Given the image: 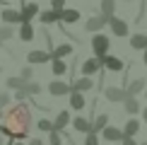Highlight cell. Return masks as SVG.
I'll return each instance as SVG.
<instances>
[{
  "mask_svg": "<svg viewBox=\"0 0 147 145\" xmlns=\"http://www.w3.org/2000/svg\"><path fill=\"white\" fill-rule=\"evenodd\" d=\"M116 10V0H101V15L104 17H113Z\"/></svg>",
  "mask_w": 147,
  "mask_h": 145,
  "instance_id": "obj_28",
  "label": "cell"
},
{
  "mask_svg": "<svg viewBox=\"0 0 147 145\" xmlns=\"http://www.w3.org/2000/svg\"><path fill=\"white\" fill-rule=\"evenodd\" d=\"M145 97H147V89H145Z\"/></svg>",
  "mask_w": 147,
  "mask_h": 145,
  "instance_id": "obj_46",
  "label": "cell"
},
{
  "mask_svg": "<svg viewBox=\"0 0 147 145\" xmlns=\"http://www.w3.org/2000/svg\"><path fill=\"white\" fill-rule=\"evenodd\" d=\"M84 145H99V133H87L84 136Z\"/></svg>",
  "mask_w": 147,
  "mask_h": 145,
  "instance_id": "obj_33",
  "label": "cell"
},
{
  "mask_svg": "<svg viewBox=\"0 0 147 145\" xmlns=\"http://www.w3.org/2000/svg\"><path fill=\"white\" fill-rule=\"evenodd\" d=\"M130 46L133 48H147V36L145 34H133V39H130Z\"/></svg>",
  "mask_w": 147,
  "mask_h": 145,
  "instance_id": "obj_27",
  "label": "cell"
},
{
  "mask_svg": "<svg viewBox=\"0 0 147 145\" xmlns=\"http://www.w3.org/2000/svg\"><path fill=\"white\" fill-rule=\"evenodd\" d=\"M0 17H3V22H5V24H22V12H20V10L5 7Z\"/></svg>",
  "mask_w": 147,
  "mask_h": 145,
  "instance_id": "obj_12",
  "label": "cell"
},
{
  "mask_svg": "<svg viewBox=\"0 0 147 145\" xmlns=\"http://www.w3.org/2000/svg\"><path fill=\"white\" fill-rule=\"evenodd\" d=\"M29 131H32V109L24 102L10 106L5 114V123L0 126V136L7 138V140H22L27 143Z\"/></svg>",
  "mask_w": 147,
  "mask_h": 145,
  "instance_id": "obj_1",
  "label": "cell"
},
{
  "mask_svg": "<svg viewBox=\"0 0 147 145\" xmlns=\"http://www.w3.org/2000/svg\"><path fill=\"white\" fill-rule=\"evenodd\" d=\"M140 145H147V143H140Z\"/></svg>",
  "mask_w": 147,
  "mask_h": 145,
  "instance_id": "obj_45",
  "label": "cell"
},
{
  "mask_svg": "<svg viewBox=\"0 0 147 145\" xmlns=\"http://www.w3.org/2000/svg\"><path fill=\"white\" fill-rule=\"evenodd\" d=\"M109 126V114H96V119L92 121V133H101Z\"/></svg>",
  "mask_w": 147,
  "mask_h": 145,
  "instance_id": "obj_18",
  "label": "cell"
},
{
  "mask_svg": "<svg viewBox=\"0 0 147 145\" xmlns=\"http://www.w3.org/2000/svg\"><path fill=\"white\" fill-rule=\"evenodd\" d=\"M15 145H27V143H22V140H15Z\"/></svg>",
  "mask_w": 147,
  "mask_h": 145,
  "instance_id": "obj_43",
  "label": "cell"
},
{
  "mask_svg": "<svg viewBox=\"0 0 147 145\" xmlns=\"http://www.w3.org/2000/svg\"><path fill=\"white\" fill-rule=\"evenodd\" d=\"M36 128H39L41 133H53V121H48V119H39V121H36Z\"/></svg>",
  "mask_w": 147,
  "mask_h": 145,
  "instance_id": "obj_29",
  "label": "cell"
},
{
  "mask_svg": "<svg viewBox=\"0 0 147 145\" xmlns=\"http://www.w3.org/2000/svg\"><path fill=\"white\" fill-rule=\"evenodd\" d=\"M101 136H104V140H109V143H121V140H123V128L106 126V128L101 131Z\"/></svg>",
  "mask_w": 147,
  "mask_h": 145,
  "instance_id": "obj_7",
  "label": "cell"
},
{
  "mask_svg": "<svg viewBox=\"0 0 147 145\" xmlns=\"http://www.w3.org/2000/svg\"><path fill=\"white\" fill-rule=\"evenodd\" d=\"M72 128L77 133H84V136H87V133H92V121L84 119V116H75L72 119Z\"/></svg>",
  "mask_w": 147,
  "mask_h": 145,
  "instance_id": "obj_13",
  "label": "cell"
},
{
  "mask_svg": "<svg viewBox=\"0 0 147 145\" xmlns=\"http://www.w3.org/2000/svg\"><path fill=\"white\" fill-rule=\"evenodd\" d=\"M123 109H125V114L135 116V114H140V102L135 99V97H128V99L123 102Z\"/></svg>",
  "mask_w": 147,
  "mask_h": 145,
  "instance_id": "obj_21",
  "label": "cell"
},
{
  "mask_svg": "<svg viewBox=\"0 0 147 145\" xmlns=\"http://www.w3.org/2000/svg\"><path fill=\"white\" fill-rule=\"evenodd\" d=\"M51 7L56 10V12L58 10H65V0H51Z\"/></svg>",
  "mask_w": 147,
  "mask_h": 145,
  "instance_id": "obj_36",
  "label": "cell"
},
{
  "mask_svg": "<svg viewBox=\"0 0 147 145\" xmlns=\"http://www.w3.org/2000/svg\"><path fill=\"white\" fill-rule=\"evenodd\" d=\"M101 68H106L111 72H121V70H123V60L116 58V56H104L101 58Z\"/></svg>",
  "mask_w": 147,
  "mask_h": 145,
  "instance_id": "obj_9",
  "label": "cell"
},
{
  "mask_svg": "<svg viewBox=\"0 0 147 145\" xmlns=\"http://www.w3.org/2000/svg\"><path fill=\"white\" fill-rule=\"evenodd\" d=\"M39 20L44 22V24H53L58 20V12L56 10H44V12H39Z\"/></svg>",
  "mask_w": 147,
  "mask_h": 145,
  "instance_id": "obj_25",
  "label": "cell"
},
{
  "mask_svg": "<svg viewBox=\"0 0 147 145\" xmlns=\"http://www.w3.org/2000/svg\"><path fill=\"white\" fill-rule=\"evenodd\" d=\"M51 70H53V75H65V72H68V65H65V60L63 58H53L51 60Z\"/></svg>",
  "mask_w": 147,
  "mask_h": 145,
  "instance_id": "obj_22",
  "label": "cell"
},
{
  "mask_svg": "<svg viewBox=\"0 0 147 145\" xmlns=\"http://www.w3.org/2000/svg\"><path fill=\"white\" fill-rule=\"evenodd\" d=\"M109 46H111V41H109V36L104 34H94V39H92V48H94V58H104L109 51Z\"/></svg>",
  "mask_w": 147,
  "mask_h": 145,
  "instance_id": "obj_2",
  "label": "cell"
},
{
  "mask_svg": "<svg viewBox=\"0 0 147 145\" xmlns=\"http://www.w3.org/2000/svg\"><path fill=\"white\" fill-rule=\"evenodd\" d=\"M48 60H53V53H48V51H29L27 53V63H32V65L48 63Z\"/></svg>",
  "mask_w": 147,
  "mask_h": 145,
  "instance_id": "obj_4",
  "label": "cell"
},
{
  "mask_svg": "<svg viewBox=\"0 0 147 145\" xmlns=\"http://www.w3.org/2000/svg\"><path fill=\"white\" fill-rule=\"evenodd\" d=\"M48 92L53 97H65V94L72 92V87L68 82H63V80H53V82H48Z\"/></svg>",
  "mask_w": 147,
  "mask_h": 145,
  "instance_id": "obj_3",
  "label": "cell"
},
{
  "mask_svg": "<svg viewBox=\"0 0 147 145\" xmlns=\"http://www.w3.org/2000/svg\"><path fill=\"white\" fill-rule=\"evenodd\" d=\"M39 92H41V85L39 82H27V94L29 97H36Z\"/></svg>",
  "mask_w": 147,
  "mask_h": 145,
  "instance_id": "obj_30",
  "label": "cell"
},
{
  "mask_svg": "<svg viewBox=\"0 0 147 145\" xmlns=\"http://www.w3.org/2000/svg\"><path fill=\"white\" fill-rule=\"evenodd\" d=\"M75 51L70 44H60V46H56L53 48V58H65V56H70V53Z\"/></svg>",
  "mask_w": 147,
  "mask_h": 145,
  "instance_id": "obj_24",
  "label": "cell"
},
{
  "mask_svg": "<svg viewBox=\"0 0 147 145\" xmlns=\"http://www.w3.org/2000/svg\"><path fill=\"white\" fill-rule=\"evenodd\" d=\"M109 27H111V32H113L116 36H128V24H125L123 20H118V17H111Z\"/></svg>",
  "mask_w": 147,
  "mask_h": 145,
  "instance_id": "obj_14",
  "label": "cell"
},
{
  "mask_svg": "<svg viewBox=\"0 0 147 145\" xmlns=\"http://www.w3.org/2000/svg\"><path fill=\"white\" fill-rule=\"evenodd\" d=\"M20 39H22V41H32V39H34V27H32L29 22L20 24Z\"/></svg>",
  "mask_w": 147,
  "mask_h": 145,
  "instance_id": "obj_23",
  "label": "cell"
},
{
  "mask_svg": "<svg viewBox=\"0 0 147 145\" xmlns=\"http://www.w3.org/2000/svg\"><path fill=\"white\" fill-rule=\"evenodd\" d=\"M121 145H140L135 138H123V140H121Z\"/></svg>",
  "mask_w": 147,
  "mask_h": 145,
  "instance_id": "obj_38",
  "label": "cell"
},
{
  "mask_svg": "<svg viewBox=\"0 0 147 145\" xmlns=\"http://www.w3.org/2000/svg\"><path fill=\"white\" fill-rule=\"evenodd\" d=\"M84 104H87V102H84V94L82 92H70V106L75 109V111H82Z\"/></svg>",
  "mask_w": 147,
  "mask_h": 145,
  "instance_id": "obj_20",
  "label": "cell"
},
{
  "mask_svg": "<svg viewBox=\"0 0 147 145\" xmlns=\"http://www.w3.org/2000/svg\"><path fill=\"white\" fill-rule=\"evenodd\" d=\"M142 89H147V82L142 80V77H138V80L128 82L125 92H128V97H135V94H140V92H142Z\"/></svg>",
  "mask_w": 147,
  "mask_h": 145,
  "instance_id": "obj_15",
  "label": "cell"
},
{
  "mask_svg": "<svg viewBox=\"0 0 147 145\" xmlns=\"http://www.w3.org/2000/svg\"><path fill=\"white\" fill-rule=\"evenodd\" d=\"M12 34H15V32H12V27H0V44H3V41H7Z\"/></svg>",
  "mask_w": 147,
  "mask_h": 145,
  "instance_id": "obj_34",
  "label": "cell"
},
{
  "mask_svg": "<svg viewBox=\"0 0 147 145\" xmlns=\"http://www.w3.org/2000/svg\"><path fill=\"white\" fill-rule=\"evenodd\" d=\"M138 131H140V121L138 119H128V123L123 126V138H135Z\"/></svg>",
  "mask_w": 147,
  "mask_h": 145,
  "instance_id": "obj_19",
  "label": "cell"
},
{
  "mask_svg": "<svg viewBox=\"0 0 147 145\" xmlns=\"http://www.w3.org/2000/svg\"><path fill=\"white\" fill-rule=\"evenodd\" d=\"M104 97H106L109 102H125L128 92H125V87H106L104 89Z\"/></svg>",
  "mask_w": 147,
  "mask_h": 145,
  "instance_id": "obj_5",
  "label": "cell"
},
{
  "mask_svg": "<svg viewBox=\"0 0 147 145\" xmlns=\"http://www.w3.org/2000/svg\"><path fill=\"white\" fill-rule=\"evenodd\" d=\"M27 97H29V94H27V87H24V89H17V92H15V99H17V102H24Z\"/></svg>",
  "mask_w": 147,
  "mask_h": 145,
  "instance_id": "obj_37",
  "label": "cell"
},
{
  "mask_svg": "<svg viewBox=\"0 0 147 145\" xmlns=\"http://www.w3.org/2000/svg\"><path fill=\"white\" fill-rule=\"evenodd\" d=\"M27 145H44V140H41V138H32Z\"/></svg>",
  "mask_w": 147,
  "mask_h": 145,
  "instance_id": "obj_39",
  "label": "cell"
},
{
  "mask_svg": "<svg viewBox=\"0 0 147 145\" xmlns=\"http://www.w3.org/2000/svg\"><path fill=\"white\" fill-rule=\"evenodd\" d=\"M68 123H72V119H70V111H58L56 121H53V131H56V133H63L65 128H68Z\"/></svg>",
  "mask_w": 147,
  "mask_h": 145,
  "instance_id": "obj_10",
  "label": "cell"
},
{
  "mask_svg": "<svg viewBox=\"0 0 147 145\" xmlns=\"http://www.w3.org/2000/svg\"><path fill=\"white\" fill-rule=\"evenodd\" d=\"M58 20L63 24H75L80 20V12L77 10H58Z\"/></svg>",
  "mask_w": 147,
  "mask_h": 145,
  "instance_id": "obj_16",
  "label": "cell"
},
{
  "mask_svg": "<svg viewBox=\"0 0 147 145\" xmlns=\"http://www.w3.org/2000/svg\"><path fill=\"white\" fill-rule=\"evenodd\" d=\"M7 104H10V94H7V92H0V109L5 111V109H7Z\"/></svg>",
  "mask_w": 147,
  "mask_h": 145,
  "instance_id": "obj_35",
  "label": "cell"
},
{
  "mask_svg": "<svg viewBox=\"0 0 147 145\" xmlns=\"http://www.w3.org/2000/svg\"><path fill=\"white\" fill-rule=\"evenodd\" d=\"M70 87H72V92H89L92 87H94V82H92V77H77V80H72L70 82Z\"/></svg>",
  "mask_w": 147,
  "mask_h": 145,
  "instance_id": "obj_11",
  "label": "cell"
},
{
  "mask_svg": "<svg viewBox=\"0 0 147 145\" xmlns=\"http://www.w3.org/2000/svg\"><path fill=\"white\" fill-rule=\"evenodd\" d=\"M32 75H34L32 65H24V68H22V72H20V77H22L24 82H32Z\"/></svg>",
  "mask_w": 147,
  "mask_h": 145,
  "instance_id": "obj_31",
  "label": "cell"
},
{
  "mask_svg": "<svg viewBox=\"0 0 147 145\" xmlns=\"http://www.w3.org/2000/svg\"><path fill=\"white\" fill-rule=\"evenodd\" d=\"M5 85H7V89H15V92L27 87V82H24L22 77H7V80H5Z\"/></svg>",
  "mask_w": 147,
  "mask_h": 145,
  "instance_id": "obj_26",
  "label": "cell"
},
{
  "mask_svg": "<svg viewBox=\"0 0 147 145\" xmlns=\"http://www.w3.org/2000/svg\"><path fill=\"white\" fill-rule=\"evenodd\" d=\"M109 22H111V17H104V15H99V17H89L87 24H84V29H87V32H99V29L106 27Z\"/></svg>",
  "mask_w": 147,
  "mask_h": 145,
  "instance_id": "obj_8",
  "label": "cell"
},
{
  "mask_svg": "<svg viewBox=\"0 0 147 145\" xmlns=\"http://www.w3.org/2000/svg\"><path fill=\"white\" fill-rule=\"evenodd\" d=\"M142 60H145V65H147V48H145V58H142Z\"/></svg>",
  "mask_w": 147,
  "mask_h": 145,
  "instance_id": "obj_42",
  "label": "cell"
},
{
  "mask_svg": "<svg viewBox=\"0 0 147 145\" xmlns=\"http://www.w3.org/2000/svg\"><path fill=\"white\" fill-rule=\"evenodd\" d=\"M5 119V111H3V109H0V121H3Z\"/></svg>",
  "mask_w": 147,
  "mask_h": 145,
  "instance_id": "obj_41",
  "label": "cell"
},
{
  "mask_svg": "<svg viewBox=\"0 0 147 145\" xmlns=\"http://www.w3.org/2000/svg\"><path fill=\"white\" fill-rule=\"evenodd\" d=\"M3 143H5V138H3V136H0V145H3Z\"/></svg>",
  "mask_w": 147,
  "mask_h": 145,
  "instance_id": "obj_44",
  "label": "cell"
},
{
  "mask_svg": "<svg viewBox=\"0 0 147 145\" xmlns=\"http://www.w3.org/2000/svg\"><path fill=\"white\" fill-rule=\"evenodd\" d=\"M80 68H82V77H89V75H94V72L101 70V60L99 58H87Z\"/></svg>",
  "mask_w": 147,
  "mask_h": 145,
  "instance_id": "obj_6",
  "label": "cell"
},
{
  "mask_svg": "<svg viewBox=\"0 0 147 145\" xmlns=\"http://www.w3.org/2000/svg\"><path fill=\"white\" fill-rule=\"evenodd\" d=\"M142 119H145V123H147V106L142 109Z\"/></svg>",
  "mask_w": 147,
  "mask_h": 145,
  "instance_id": "obj_40",
  "label": "cell"
},
{
  "mask_svg": "<svg viewBox=\"0 0 147 145\" xmlns=\"http://www.w3.org/2000/svg\"><path fill=\"white\" fill-rule=\"evenodd\" d=\"M48 143H51V145H63V136H60V133H56V131L48 133Z\"/></svg>",
  "mask_w": 147,
  "mask_h": 145,
  "instance_id": "obj_32",
  "label": "cell"
},
{
  "mask_svg": "<svg viewBox=\"0 0 147 145\" xmlns=\"http://www.w3.org/2000/svg\"><path fill=\"white\" fill-rule=\"evenodd\" d=\"M34 15H39V5H36V3H29V5L24 3V5H22V24L29 22Z\"/></svg>",
  "mask_w": 147,
  "mask_h": 145,
  "instance_id": "obj_17",
  "label": "cell"
}]
</instances>
